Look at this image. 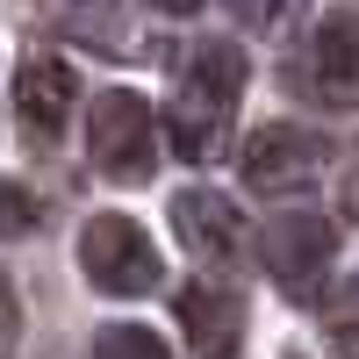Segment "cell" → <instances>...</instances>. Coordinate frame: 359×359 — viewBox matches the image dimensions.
Instances as JSON below:
<instances>
[{
    "label": "cell",
    "instance_id": "obj_1",
    "mask_svg": "<svg viewBox=\"0 0 359 359\" xmlns=\"http://www.w3.org/2000/svg\"><path fill=\"white\" fill-rule=\"evenodd\" d=\"M245 79H252V65H245L237 43H223V36L187 43V57H180V72H172V151L180 158L208 165L223 151V130L237 115Z\"/></svg>",
    "mask_w": 359,
    "mask_h": 359
},
{
    "label": "cell",
    "instance_id": "obj_2",
    "mask_svg": "<svg viewBox=\"0 0 359 359\" xmlns=\"http://www.w3.org/2000/svg\"><path fill=\"white\" fill-rule=\"evenodd\" d=\"M86 151H94V165H101L108 180H123V187L151 180V165H158V123H151V101L130 94V86H108V94H94V108H86Z\"/></svg>",
    "mask_w": 359,
    "mask_h": 359
},
{
    "label": "cell",
    "instance_id": "obj_3",
    "mask_svg": "<svg viewBox=\"0 0 359 359\" xmlns=\"http://www.w3.org/2000/svg\"><path fill=\"white\" fill-rule=\"evenodd\" d=\"M79 266L101 294H151L158 287V245L144 237L130 216H94L79 230Z\"/></svg>",
    "mask_w": 359,
    "mask_h": 359
},
{
    "label": "cell",
    "instance_id": "obj_4",
    "mask_svg": "<svg viewBox=\"0 0 359 359\" xmlns=\"http://www.w3.org/2000/svg\"><path fill=\"white\" fill-rule=\"evenodd\" d=\"M331 223L309 216V208H287V216H273V230H266V273H273L280 294H294V302H316L323 294V273H331Z\"/></svg>",
    "mask_w": 359,
    "mask_h": 359
},
{
    "label": "cell",
    "instance_id": "obj_5",
    "mask_svg": "<svg viewBox=\"0 0 359 359\" xmlns=\"http://www.w3.org/2000/svg\"><path fill=\"white\" fill-rule=\"evenodd\" d=\"M237 165H245V180H252L259 194H294V187H309V180H316V165H323V137L294 130V123H266V130L245 137Z\"/></svg>",
    "mask_w": 359,
    "mask_h": 359
},
{
    "label": "cell",
    "instance_id": "obj_6",
    "mask_svg": "<svg viewBox=\"0 0 359 359\" xmlns=\"http://www.w3.org/2000/svg\"><path fill=\"white\" fill-rule=\"evenodd\" d=\"M309 94L323 108H359V15L338 8L309 36Z\"/></svg>",
    "mask_w": 359,
    "mask_h": 359
},
{
    "label": "cell",
    "instance_id": "obj_7",
    "mask_svg": "<svg viewBox=\"0 0 359 359\" xmlns=\"http://www.w3.org/2000/svg\"><path fill=\"white\" fill-rule=\"evenodd\" d=\"M72 101H79V79H72L65 57H43V50L22 57V72H15V123L36 137V144H50L57 130H65Z\"/></svg>",
    "mask_w": 359,
    "mask_h": 359
},
{
    "label": "cell",
    "instance_id": "obj_8",
    "mask_svg": "<svg viewBox=\"0 0 359 359\" xmlns=\"http://www.w3.org/2000/svg\"><path fill=\"white\" fill-rule=\"evenodd\" d=\"M172 230H180V245L194 259H230L245 245V216H237V201L216 194V187H180L172 194Z\"/></svg>",
    "mask_w": 359,
    "mask_h": 359
},
{
    "label": "cell",
    "instance_id": "obj_9",
    "mask_svg": "<svg viewBox=\"0 0 359 359\" xmlns=\"http://www.w3.org/2000/svg\"><path fill=\"white\" fill-rule=\"evenodd\" d=\"M180 331H187L194 359H230L237 338H245V302L216 280H194V287H180Z\"/></svg>",
    "mask_w": 359,
    "mask_h": 359
},
{
    "label": "cell",
    "instance_id": "obj_10",
    "mask_svg": "<svg viewBox=\"0 0 359 359\" xmlns=\"http://www.w3.org/2000/svg\"><path fill=\"white\" fill-rule=\"evenodd\" d=\"M94 359H172V352H165V338L144 331V323H108L94 338Z\"/></svg>",
    "mask_w": 359,
    "mask_h": 359
},
{
    "label": "cell",
    "instance_id": "obj_11",
    "mask_svg": "<svg viewBox=\"0 0 359 359\" xmlns=\"http://www.w3.org/2000/svg\"><path fill=\"white\" fill-rule=\"evenodd\" d=\"M22 230H36V201L15 180H0V237H22Z\"/></svg>",
    "mask_w": 359,
    "mask_h": 359
},
{
    "label": "cell",
    "instance_id": "obj_12",
    "mask_svg": "<svg viewBox=\"0 0 359 359\" xmlns=\"http://www.w3.org/2000/svg\"><path fill=\"white\" fill-rule=\"evenodd\" d=\"M230 15L245 22V29H266V36H273V29L294 15V0H230Z\"/></svg>",
    "mask_w": 359,
    "mask_h": 359
},
{
    "label": "cell",
    "instance_id": "obj_13",
    "mask_svg": "<svg viewBox=\"0 0 359 359\" xmlns=\"http://www.w3.org/2000/svg\"><path fill=\"white\" fill-rule=\"evenodd\" d=\"M15 338H22V302H15V280L0 273V359L15 352Z\"/></svg>",
    "mask_w": 359,
    "mask_h": 359
},
{
    "label": "cell",
    "instance_id": "obj_14",
    "mask_svg": "<svg viewBox=\"0 0 359 359\" xmlns=\"http://www.w3.org/2000/svg\"><path fill=\"white\" fill-rule=\"evenodd\" d=\"M331 345H338V352H359V294L331 316Z\"/></svg>",
    "mask_w": 359,
    "mask_h": 359
},
{
    "label": "cell",
    "instance_id": "obj_15",
    "mask_svg": "<svg viewBox=\"0 0 359 359\" xmlns=\"http://www.w3.org/2000/svg\"><path fill=\"white\" fill-rule=\"evenodd\" d=\"M338 208L359 223V151H352V165H345V180H338Z\"/></svg>",
    "mask_w": 359,
    "mask_h": 359
},
{
    "label": "cell",
    "instance_id": "obj_16",
    "mask_svg": "<svg viewBox=\"0 0 359 359\" xmlns=\"http://www.w3.org/2000/svg\"><path fill=\"white\" fill-rule=\"evenodd\" d=\"M151 8H158V15H194L201 0H151Z\"/></svg>",
    "mask_w": 359,
    "mask_h": 359
}]
</instances>
